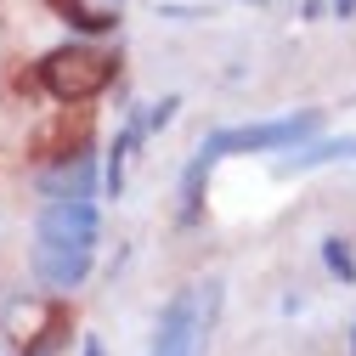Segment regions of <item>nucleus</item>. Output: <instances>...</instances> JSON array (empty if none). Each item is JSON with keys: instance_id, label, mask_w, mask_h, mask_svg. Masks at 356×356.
<instances>
[{"instance_id": "nucleus-1", "label": "nucleus", "mask_w": 356, "mask_h": 356, "mask_svg": "<svg viewBox=\"0 0 356 356\" xmlns=\"http://www.w3.org/2000/svg\"><path fill=\"white\" fill-rule=\"evenodd\" d=\"M323 130V113L317 108H300V113H283V119H260V124H227V130H209L198 142V164H220L232 153H277V147H300L305 136Z\"/></svg>"}, {"instance_id": "nucleus-2", "label": "nucleus", "mask_w": 356, "mask_h": 356, "mask_svg": "<svg viewBox=\"0 0 356 356\" xmlns=\"http://www.w3.org/2000/svg\"><path fill=\"white\" fill-rule=\"evenodd\" d=\"M34 74H40V85H46L51 102H91L97 91L113 85L119 63L108 51H97V46H57V51L40 57Z\"/></svg>"}, {"instance_id": "nucleus-3", "label": "nucleus", "mask_w": 356, "mask_h": 356, "mask_svg": "<svg viewBox=\"0 0 356 356\" xmlns=\"http://www.w3.org/2000/svg\"><path fill=\"white\" fill-rule=\"evenodd\" d=\"M34 238L74 243V249H97L102 243V209L91 198H46V209L34 215Z\"/></svg>"}, {"instance_id": "nucleus-4", "label": "nucleus", "mask_w": 356, "mask_h": 356, "mask_svg": "<svg viewBox=\"0 0 356 356\" xmlns=\"http://www.w3.org/2000/svg\"><path fill=\"white\" fill-rule=\"evenodd\" d=\"M175 113H181V97H164L159 108H142V113H130L124 119V130L108 142V198H119L124 193V164L136 159V147H142V136H153V130H164Z\"/></svg>"}, {"instance_id": "nucleus-5", "label": "nucleus", "mask_w": 356, "mask_h": 356, "mask_svg": "<svg viewBox=\"0 0 356 356\" xmlns=\"http://www.w3.org/2000/svg\"><path fill=\"white\" fill-rule=\"evenodd\" d=\"M29 266H34V283H40V289L68 294V289H79L85 277H91L97 249H74V243H46V238H34Z\"/></svg>"}, {"instance_id": "nucleus-6", "label": "nucleus", "mask_w": 356, "mask_h": 356, "mask_svg": "<svg viewBox=\"0 0 356 356\" xmlns=\"http://www.w3.org/2000/svg\"><path fill=\"white\" fill-rule=\"evenodd\" d=\"M40 193H46V198H91L97 193V153L91 147H68V159L46 164Z\"/></svg>"}, {"instance_id": "nucleus-7", "label": "nucleus", "mask_w": 356, "mask_h": 356, "mask_svg": "<svg viewBox=\"0 0 356 356\" xmlns=\"http://www.w3.org/2000/svg\"><path fill=\"white\" fill-rule=\"evenodd\" d=\"M323 164H356V136H305L300 147H283L277 175H305Z\"/></svg>"}, {"instance_id": "nucleus-8", "label": "nucleus", "mask_w": 356, "mask_h": 356, "mask_svg": "<svg viewBox=\"0 0 356 356\" xmlns=\"http://www.w3.org/2000/svg\"><path fill=\"white\" fill-rule=\"evenodd\" d=\"M119 0H63V12H68V23H79V29H113L119 23Z\"/></svg>"}, {"instance_id": "nucleus-9", "label": "nucleus", "mask_w": 356, "mask_h": 356, "mask_svg": "<svg viewBox=\"0 0 356 356\" xmlns=\"http://www.w3.org/2000/svg\"><path fill=\"white\" fill-rule=\"evenodd\" d=\"M323 266L334 272V283H356V254L345 238H323Z\"/></svg>"}, {"instance_id": "nucleus-10", "label": "nucleus", "mask_w": 356, "mask_h": 356, "mask_svg": "<svg viewBox=\"0 0 356 356\" xmlns=\"http://www.w3.org/2000/svg\"><path fill=\"white\" fill-rule=\"evenodd\" d=\"M334 17H356V0H334Z\"/></svg>"}, {"instance_id": "nucleus-11", "label": "nucleus", "mask_w": 356, "mask_h": 356, "mask_svg": "<svg viewBox=\"0 0 356 356\" xmlns=\"http://www.w3.org/2000/svg\"><path fill=\"white\" fill-rule=\"evenodd\" d=\"M85 356H102V339H85Z\"/></svg>"}, {"instance_id": "nucleus-12", "label": "nucleus", "mask_w": 356, "mask_h": 356, "mask_svg": "<svg viewBox=\"0 0 356 356\" xmlns=\"http://www.w3.org/2000/svg\"><path fill=\"white\" fill-rule=\"evenodd\" d=\"M243 6H272V0H243Z\"/></svg>"}, {"instance_id": "nucleus-13", "label": "nucleus", "mask_w": 356, "mask_h": 356, "mask_svg": "<svg viewBox=\"0 0 356 356\" xmlns=\"http://www.w3.org/2000/svg\"><path fill=\"white\" fill-rule=\"evenodd\" d=\"M350 356H356V334H350Z\"/></svg>"}]
</instances>
